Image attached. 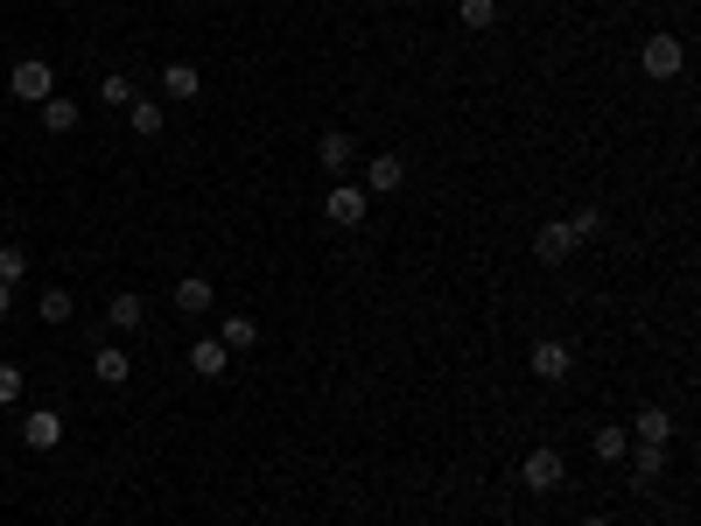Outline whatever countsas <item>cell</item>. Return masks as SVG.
<instances>
[{
	"label": "cell",
	"instance_id": "obj_1",
	"mask_svg": "<svg viewBox=\"0 0 701 526\" xmlns=\"http://www.w3.org/2000/svg\"><path fill=\"white\" fill-rule=\"evenodd\" d=\"M638 70H646V78H659V85L680 78V70H688V43H680V35H667V29L646 35V43H638Z\"/></svg>",
	"mask_w": 701,
	"mask_h": 526
},
{
	"label": "cell",
	"instance_id": "obj_2",
	"mask_svg": "<svg viewBox=\"0 0 701 526\" xmlns=\"http://www.w3.org/2000/svg\"><path fill=\"white\" fill-rule=\"evenodd\" d=\"M519 484H526V492H561V484H568V457H561V449L555 442H540V449H526V463H519Z\"/></svg>",
	"mask_w": 701,
	"mask_h": 526
},
{
	"label": "cell",
	"instance_id": "obj_3",
	"mask_svg": "<svg viewBox=\"0 0 701 526\" xmlns=\"http://www.w3.org/2000/svg\"><path fill=\"white\" fill-rule=\"evenodd\" d=\"M365 218H372V197L358 190V183H330V190H324V224H337V232H358Z\"/></svg>",
	"mask_w": 701,
	"mask_h": 526
},
{
	"label": "cell",
	"instance_id": "obj_4",
	"mask_svg": "<svg viewBox=\"0 0 701 526\" xmlns=\"http://www.w3.org/2000/svg\"><path fill=\"white\" fill-rule=\"evenodd\" d=\"M8 91H14V99H29V106H43L50 91H56V64H50V56H22V64L8 70Z\"/></svg>",
	"mask_w": 701,
	"mask_h": 526
},
{
	"label": "cell",
	"instance_id": "obj_5",
	"mask_svg": "<svg viewBox=\"0 0 701 526\" xmlns=\"http://www.w3.org/2000/svg\"><path fill=\"white\" fill-rule=\"evenodd\" d=\"M526 372H534V380H547V386H561L568 372H576V351H568L561 337H534V351H526Z\"/></svg>",
	"mask_w": 701,
	"mask_h": 526
},
{
	"label": "cell",
	"instance_id": "obj_6",
	"mask_svg": "<svg viewBox=\"0 0 701 526\" xmlns=\"http://www.w3.org/2000/svg\"><path fill=\"white\" fill-rule=\"evenodd\" d=\"M667 457H673V442H632V449H624V471H632V492H653V478L667 471Z\"/></svg>",
	"mask_w": 701,
	"mask_h": 526
},
{
	"label": "cell",
	"instance_id": "obj_7",
	"mask_svg": "<svg viewBox=\"0 0 701 526\" xmlns=\"http://www.w3.org/2000/svg\"><path fill=\"white\" fill-rule=\"evenodd\" d=\"M358 190H365L372 204H379V197H393V190H407V155H372V162H365V183H358Z\"/></svg>",
	"mask_w": 701,
	"mask_h": 526
},
{
	"label": "cell",
	"instance_id": "obj_8",
	"mask_svg": "<svg viewBox=\"0 0 701 526\" xmlns=\"http://www.w3.org/2000/svg\"><path fill=\"white\" fill-rule=\"evenodd\" d=\"M534 260H547V267H568V260H576V232H568V218H547L534 232Z\"/></svg>",
	"mask_w": 701,
	"mask_h": 526
},
{
	"label": "cell",
	"instance_id": "obj_9",
	"mask_svg": "<svg viewBox=\"0 0 701 526\" xmlns=\"http://www.w3.org/2000/svg\"><path fill=\"white\" fill-rule=\"evenodd\" d=\"M22 442L35 449V457H50V449L64 442V415H56V407H29V415H22Z\"/></svg>",
	"mask_w": 701,
	"mask_h": 526
},
{
	"label": "cell",
	"instance_id": "obj_10",
	"mask_svg": "<svg viewBox=\"0 0 701 526\" xmlns=\"http://www.w3.org/2000/svg\"><path fill=\"white\" fill-rule=\"evenodd\" d=\"M316 155H324V176H330V183H344V176H351V162H358V141L344 134V127H330V134L316 141Z\"/></svg>",
	"mask_w": 701,
	"mask_h": 526
},
{
	"label": "cell",
	"instance_id": "obj_11",
	"mask_svg": "<svg viewBox=\"0 0 701 526\" xmlns=\"http://www.w3.org/2000/svg\"><path fill=\"white\" fill-rule=\"evenodd\" d=\"M106 324L120 330V337H141V330H147V303H141L134 288H120V295L106 303Z\"/></svg>",
	"mask_w": 701,
	"mask_h": 526
},
{
	"label": "cell",
	"instance_id": "obj_12",
	"mask_svg": "<svg viewBox=\"0 0 701 526\" xmlns=\"http://www.w3.org/2000/svg\"><path fill=\"white\" fill-rule=\"evenodd\" d=\"M189 372H197V380H224V372H232V351H224L218 337H197V344H189Z\"/></svg>",
	"mask_w": 701,
	"mask_h": 526
},
{
	"label": "cell",
	"instance_id": "obj_13",
	"mask_svg": "<svg viewBox=\"0 0 701 526\" xmlns=\"http://www.w3.org/2000/svg\"><path fill=\"white\" fill-rule=\"evenodd\" d=\"M91 372H99V386H127V380H134V359H127L120 344H99V351H91Z\"/></svg>",
	"mask_w": 701,
	"mask_h": 526
},
{
	"label": "cell",
	"instance_id": "obj_14",
	"mask_svg": "<svg viewBox=\"0 0 701 526\" xmlns=\"http://www.w3.org/2000/svg\"><path fill=\"white\" fill-rule=\"evenodd\" d=\"M127 127H134L141 141H162V127H168V106H162V99H134V106H127Z\"/></svg>",
	"mask_w": 701,
	"mask_h": 526
},
{
	"label": "cell",
	"instance_id": "obj_15",
	"mask_svg": "<svg viewBox=\"0 0 701 526\" xmlns=\"http://www.w3.org/2000/svg\"><path fill=\"white\" fill-rule=\"evenodd\" d=\"M35 112H43V134H78V120H85L78 99H56V91H50V99L35 106Z\"/></svg>",
	"mask_w": 701,
	"mask_h": 526
},
{
	"label": "cell",
	"instance_id": "obj_16",
	"mask_svg": "<svg viewBox=\"0 0 701 526\" xmlns=\"http://www.w3.org/2000/svg\"><path fill=\"white\" fill-rule=\"evenodd\" d=\"M162 99H204V70L197 64H168L162 70Z\"/></svg>",
	"mask_w": 701,
	"mask_h": 526
},
{
	"label": "cell",
	"instance_id": "obj_17",
	"mask_svg": "<svg viewBox=\"0 0 701 526\" xmlns=\"http://www.w3.org/2000/svg\"><path fill=\"white\" fill-rule=\"evenodd\" d=\"M632 442H673V415H667V407H638V415H632Z\"/></svg>",
	"mask_w": 701,
	"mask_h": 526
},
{
	"label": "cell",
	"instance_id": "obj_18",
	"mask_svg": "<svg viewBox=\"0 0 701 526\" xmlns=\"http://www.w3.org/2000/svg\"><path fill=\"white\" fill-rule=\"evenodd\" d=\"M499 14H505V0H457V22L470 35H484V29H499Z\"/></svg>",
	"mask_w": 701,
	"mask_h": 526
},
{
	"label": "cell",
	"instance_id": "obj_19",
	"mask_svg": "<svg viewBox=\"0 0 701 526\" xmlns=\"http://www.w3.org/2000/svg\"><path fill=\"white\" fill-rule=\"evenodd\" d=\"M176 309H183V316H211V281H204V274H183V281H176Z\"/></svg>",
	"mask_w": 701,
	"mask_h": 526
},
{
	"label": "cell",
	"instance_id": "obj_20",
	"mask_svg": "<svg viewBox=\"0 0 701 526\" xmlns=\"http://www.w3.org/2000/svg\"><path fill=\"white\" fill-rule=\"evenodd\" d=\"M211 337H218L224 351H253V344H260V324H253V316H224Z\"/></svg>",
	"mask_w": 701,
	"mask_h": 526
},
{
	"label": "cell",
	"instance_id": "obj_21",
	"mask_svg": "<svg viewBox=\"0 0 701 526\" xmlns=\"http://www.w3.org/2000/svg\"><path fill=\"white\" fill-rule=\"evenodd\" d=\"M590 449H596V463H624V449H632V428H617V421H603L596 436H590Z\"/></svg>",
	"mask_w": 701,
	"mask_h": 526
},
{
	"label": "cell",
	"instance_id": "obj_22",
	"mask_svg": "<svg viewBox=\"0 0 701 526\" xmlns=\"http://www.w3.org/2000/svg\"><path fill=\"white\" fill-rule=\"evenodd\" d=\"M141 99V91H134V78H127V70H106V78H99V106H112V112H127V106H134Z\"/></svg>",
	"mask_w": 701,
	"mask_h": 526
},
{
	"label": "cell",
	"instance_id": "obj_23",
	"mask_svg": "<svg viewBox=\"0 0 701 526\" xmlns=\"http://www.w3.org/2000/svg\"><path fill=\"white\" fill-rule=\"evenodd\" d=\"M603 224H611V218H603L596 204H582V211H568V232H576V246H590V239H603Z\"/></svg>",
	"mask_w": 701,
	"mask_h": 526
},
{
	"label": "cell",
	"instance_id": "obj_24",
	"mask_svg": "<svg viewBox=\"0 0 701 526\" xmlns=\"http://www.w3.org/2000/svg\"><path fill=\"white\" fill-rule=\"evenodd\" d=\"M35 316H43V324H70V288H43Z\"/></svg>",
	"mask_w": 701,
	"mask_h": 526
},
{
	"label": "cell",
	"instance_id": "obj_25",
	"mask_svg": "<svg viewBox=\"0 0 701 526\" xmlns=\"http://www.w3.org/2000/svg\"><path fill=\"white\" fill-rule=\"evenodd\" d=\"M22 393H29L22 365H14V359H0V407H14V401H22Z\"/></svg>",
	"mask_w": 701,
	"mask_h": 526
},
{
	"label": "cell",
	"instance_id": "obj_26",
	"mask_svg": "<svg viewBox=\"0 0 701 526\" xmlns=\"http://www.w3.org/2000/svg\"><path fill=\"white\" fill-rule=\"evenodd\" d=\"M0 281H8V288H22V281H29V253L22 246H0Z\"/></svg>",
	"mask_w": 701,
	"mask_h": 526
},
{
	"label": "cell",
	"instance_id": "obj_27",
	"mask_svg": "<svg viewBox=\"0 0 701 526\" xmlns=\"http://www.w3.org/2000/svg\"><path fill=\"white\" fill-rule=\"evenodd\" d=\"M14 309V288H8V281H0V316H8Z\"/></svg>",
	"mask_w": 701,
	"mask_h": 526
},
{
	"label": "cell",
	"instance_id": "obj_28",
	"mask_svg": "<svg viewBox=\"0 0 701 526\" xmlns=\"http://www.w3.org/2000/svg\"><path fill=\"white\" fill-rule=\"evenodd\" d=\"M582 526H617V519H611V513H590V519H582Z\"/></svg>",
	"mask_w": 701,
	"mask_h": 526
},
{
	"label": "cell",
	"instance_id": "obj_29",
	"mask_svg": "<svg viewBox=\"0 0 701 526\" xmlns=\"http://www.w3.org/2000/svg\"><path fill=\"white\" fill-rule=\"evenodd\" d=\"M56 8H70V0H56Z\"/></svg>",
	"mask_w": 701,
	"mask_h": 526
}]
</instances>
